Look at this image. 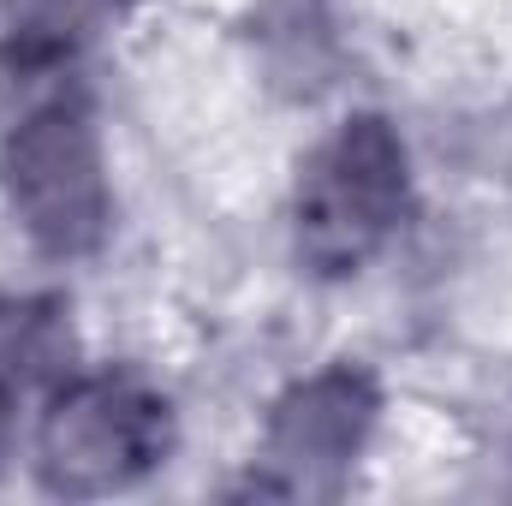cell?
I'll return each mask as SVG.
<instances>
[{
	"label": "cell",
	"instance_id": "cell-1",
	"mask_svg": "<svg viewBox=\"0 0 512 506\" xmlns=\"http://www.w3.org/2000/svg\"><path fill=\"white\" fill-rule=\"evenodd\" d=\"M411 215V149L387 114H346L292 185V251L310 274L346 280L393 245Z\"/></svg>",
	"mask_w": 512,
	"mask_h": 506
},
{
	"label": "cell",
	"instance_id": "cell-2",
	"mask_svg": "<svg viewBox=\"0 0 512 506\" xmlns=\"http://www.w3.org/2000/svg\"><path fill=\"white\" fill-rule=\"evenodd\" d=\"M173 453V405L131 370H90L48 387L36 417V483L60 501L126 495Z\"/></svg>",
	"mask_w": 512,
	"mask_h": 506
},
{
	"label": "cell",
	"instance_id": "cell-3",
	"mask_svg": "<svg viewBox=\"0 0 512 506\" xmlns=\"http://www.w3.org/2000/svg\"><path fill=\"white\" fill-rule=\"evenodd\" d=\"M0 197L48 262H84L114 233V179L84 96L36 102L0 137Z\"/></svg>",
	"mask_w": 512,
	"mask_h": 506
},
{
	"label": "cell",
	"instance_id": "cell-4",
	"mask_svg": "<svg viewBox=\"0 0 512 506\" xmlns=\"http://www.w3.org/2000/svg\"><path fill=\"white\" fill-rule=\"evenodd\" d=\"M382 423V381L340 358L292 381L262 423V495H340Z\"/></svg>",
	"mask_w": 512,
	"mask_h": 506
},
{
	"label": "cell",
	"instance_id": "cell-5",
	"mask_svg": "<svg viewBox=\"0 0 512 506\" xmlns=\"http://www.w3.org/2000/svg\"><path fill=\"white\" fill-rule=\"evenodd\" d=\"M108 24L114 0H0V54L18 72H60Z\"/></svg>",
	"mask_w": 512,
	"mask_h": 506
},
{
	"label": "cell",
	"instance_id": "cell-6",
	"mask_svg": "<svg viewBox=\"0 0 512 506\" xmlns=\"http://www.w3.org/2000/svg\"><path fill=\"white\" fill-rule=\"evenodd\" d=\"M0 376L36 387V381H66L72 376V310L66 298L48 292H24V298H0Z\"/></svg>",
	"mask_w": 512,
	"mask_h": 506
},
{
	"label": "cell",
	"instance_id": "cell-7",
	"mask_svg": "<svg viewBox=\"0 0 512 506\" xmlns=\"http://www.w3.org/2000/svg\"><path fill=\"white\" fill-rule=\"evenodd\" d=\"M12 435H18V381L0 376V471L12 459Z\"/></svg>",
	"mask_w": 512,
	"mask_h": 506
}]
</instances>
